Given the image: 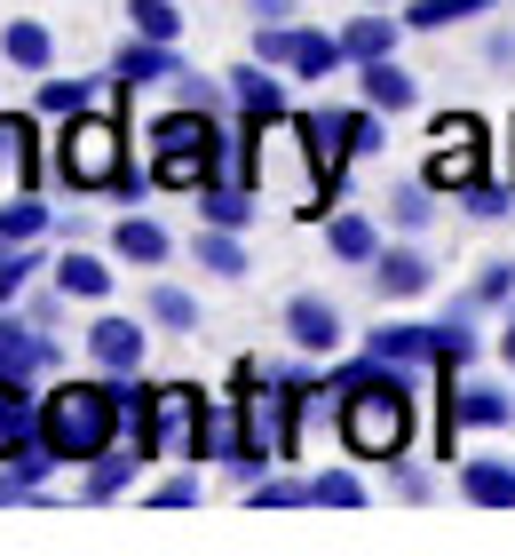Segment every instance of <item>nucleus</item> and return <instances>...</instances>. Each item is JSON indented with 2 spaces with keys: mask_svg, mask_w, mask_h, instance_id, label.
<instances>
[{
  "mask_svg": "<svg viewBox=\"0 0 515 556\" xmlns=\"http://www.w3.org/2000/svg\"><path fill=\"white\" fill-rule=\"evenodd\" d=\"M112 72H119L127 96H151V88H175V80H183L191 56H183V40H143V33H127L119 56H112Z\"/></svg>",
  "mask_w": 515,
  "mask_h": 556,
  "instance_id": "10",
  "label": "nucleus"
},
{
  "mask_svg": "<svg viewBox=\"0 0 515 556\" xmlns=\"http://www.w3.org/2000/svg\"><path fill=\"white\" fill-rule=\"evenodd\" d=\"M294 128L309 136V151H318V167L333 175V184H349V104H294Z\"/></svg>",
  "mask_w": 515,
  "mask_h": 556,
  "instance_id": "14",
  "label": "nucleus"
},
{
  "mask_svg": "<svg viewBox=\"0 0 515 556\" xmlns=\"http://www.w3.org/2000/svg\"><path fill=\"white\" fill-rule=\"evenodd\" d=\"M191 263L215 270V278H246V231H222V223H206L191 239Z\"/></svg>",
  "mask_w": 515,
  "mask_h": 556,
  "instance_id": "32",
  "label": "nucleus"
},
{
  "mask_svg": "<svg viewBox=\"0 0 515 556\" xmlns=\"http://www.w3.org/2000/svg\"><path fill=\"white\" fill-rule=\"evenodd\" d=\"M206 501V485H198V462H183L175 477H159V485H151V509H198Z\"/></svg>",
  "mask_w": 515,
  "mask_h": 556,
  "instance_id": "40",
  "label": "nucleus"
},
{
  "mask_svg": "<svg viewBox=\"0 0 515 556\" xmlns=\"http://www.w3.org/2000/svg\"><path fill=\"white\" fill-rule=\"evenodd\" d=\"M56 215H64V207H48L40 191H9V199H0V239H16V247H40L48 231H56Z\"/></svg>",
  "mask_w": 515,
  "mask_h": 556,
  "instance_id": "28",
  "label": "nucleus"
},
{
  "mask_svg": "<svg viewBox=\"0 0 515 556\" xmlns=\"http://www.w3.org/2000/svg\"><path fill=\"white\" fill-rule=\"evenodd\" d=\"M349 56H342V33H318V24H294V40H286V80L294 88H318L333 80Z\"/></svg>",
  "mask_w": 515,
  "mask_h": 556,
  "instance_id": "21",
  "label": "nucleus"
},
{
  "mask_svg": "<svg viewBox=\"0 0 515 556\" xmlns=\"http://www.w3.org/2000/svg\"><path fill=\"white\" fill-rule=\"evenodd\" d=\"M40 438V397H33V374H0V462H16L24 445Z\"/></svg>",
  "mask_w": 515,
  "mask_h": 556,
  "instance_id": "20",
  "label": "nucleus"
},
{
  "mask_svg": "<svg viewBox=\"0 0 515 556\" xmlns=\"http://www.w3.org/2000/svg\"><path fill=\"white\" fill-rule=\"evenodd\" d=\"M127 33H143V40H183V9H175V0H127Z\"/></svg>",
  "mask_w": 515,
  "mask_h": 556,
  "instance_id": "38",
  "label": "nucleus"
},
{
  "mask_svg": "<svg viewBox=\"0 0 515 556\" xmlns=\"http://www.w3.org/2000/svg\"><path fill=\"white\" fill-rule=\"evenodd\" d=\"M143 318L159 326V334H198V294H191V287H175V278H151Z\"/></svg>",
  "mask_w": 515,
  "mask_h": 556,
  "instance_id": "29",
  "label": "nucleus"
},
{
  "mask_svg": "<svg viewBox=\"0 0 515 556\" xmlns=\"http://www.w3.org/2000/svg\"><path fill=\"white\" fill-rule=\"evenodd\" d=\"M452 414H460V429H507L515 421V390L484 382V374H460L452 382Z\"/></svg>",
  "mask_w": 515,
  "mask_h": 556,
  "instance_id": "23",
  "label": "nucleus"
},
{
  "mask_svg": "<svg viewBox=\"0 0 515 556\" xmlns=\"http://www.w3.org/2000/svg\"><path fill=\"white\" fill-rule=\"evenodd\" d=\"M286 350H301V358H333V350L349 342V318L333 311V294H286Z\"/></svg>",
  "mask_w": 515,
  "mask_h": 556,
  "instance_id": "11",
  "label": "nucleus"
},
{
  "mask_svg": "<svg viewBox=\"0 0 515 556\" xmlns=\"http://www.w3.org/2000/svg\"><path fill=\"white\" fill-rule=\"evenodd\" d=\"M119 104H127V96L56 119V175H64V191H80V199H112V191H119V175L136 167V128L119 119Z\"/></svg>",
  "mask_w": 515,
  "mask_h": 556,
  "instance_id": "4",
  "label": "nucleus"
},
{
  "mask_svg": "<svg viewBox=\"0 0 515 556\" xmlns=\"http://www.w3.org/2000/svg\"><path fill=\"white\" fill-rule=\"evenodd\" d=\"M428 287H436V263H428L412 239H389V247H381V263H373V294H381V302H421Z\"/></svg>",
  "mask_w": 515,
  "mask_h": 556,
  "instance_id": "16",
  "label": "nucleus"
},
{
  "mask_svg": "<svg viewBox=\"0 0 515 556\" xmlns=\"http://www.w3.org/2000/svg\"><path fill=\"white\" fill-rule=\"evenodd\" d=\"M286 40H294V24H254V56L286 72Z\"/></svg>",
  "mask_w": 515,
  "mask_h": 556,
  "instance_id": "43",
  "label": "nucleus"
},
{
  "mask_svg": "<svg viewBox=\"0 0 515 556\" xmlns=\"http://www.w3.org/2000/svg\"><path fill=\"white\" fill-rule=\"evenodd\" d=\"M175 96H183V104H206V112H230V80H206V72H183Z\"/></svg>",
  "mask_w": 515,
  "mask_h": 556,
  "instance_id": "42",
  "label": "nucleus"
},
{
  "mask_svg": "<svg viewBox=\"0 0 515 556\" xmlns=\"http://www.w3.org/2000/svg\"><path fill=\"white\" fill-rule=\"evenodd\" d=\"M365 350L389 366H468L476 358V311L452 302V318H389L365 334Z\"/></svg>",
  "mask_w": 515,
  "mask_h": 556,
  "instance_id": "6",
  "label": "nucleus"
},
{
  "mask_svg": "<svg viewBox=\"0 0 515 556\" xmlns=\"http://www.w3.org/2000/svg\"><path fill=\"white\" fill-rule=\"evenodd\" d=\"M103 247H112L127 270H167V263H175V231H167L151 207H119V223L103 231Z\"/></svg>",
  "mask_w": 515,
  "mask_h": 556,
  "instance_id": "13",
  "label": "nucleus"
},
{
  "mask_svg": "<svg viewBox=\"0 0 515 556\" xmlns=\"http://www.w3.org/2000/svg\"><path fill=\"white\" fill-rule=\"evenodd\" d=\"M112 96H127L119 88V72H103V80H33V112L40 119H72V112H88V104H112Z\"/></svg>",
  "mask_w": 515,
  "mask_h": 556,
  "instance_id": "22",
  "label": "nucleus"
},
{
  "mask_svg": "<svg viewBox=\"0 0 515 556\" xmlns=\"http://www.w3.org/2000/svg\"><path fill=\"white\" fill-rule=\"evenodd\" d=\"M389 493L404 501V509H428V501H436V477H428L421 462H404V453H397V462H389Z\"/></svg>",
  "mask_w": 515,
  "mask_h": 556,
  "instance_id": "41",
  "label": "nucleus"
},
{
  "mask_svg": "<svg viewBox=\"0 0 515 556\" xmlns=\"http://www.w3.org/2000/svg\"><path fill=\"white\" fill-rule=\"evenodd\" d=\"M468 311H515V255H492V263H476V278H468Z\"/></svg>",
  "mask_w": 515,
  "mask_h": 556,
  "instance_id": "33",
  "label": "nucleus"
},
{
  "mask_svg": "<svg viewBox=\"0 0 515 556\" xmlns=\"http://www.w3.org/2000/svg\"><path fill=\"white\" fill-rule=\"evenodd\" d=\"M119 255H112V247H64V255H56V270H48V278H56V287L72 294V302H112V287H119V270H112Z\"/></svg>",
  "mask_w": 515,
  "mask_h": 556,
  "instance_id": "15",
  "label": "nucleus"
},
{
  "mask_svg": "<svg viewBox=\"0 0 515 556\" xmlns=\"http://www.w3.org/2000/svg\"><path fill=\"white\" fill-rule=\"evenodd\" d=\"M349 151L357 160H381V151H389V112H373L365 96L349 104Z\"/></svg>",
  "mask_w": 515,
  "mask_h": 556,
  "instance_id": "39",
  "label": "nucleus"
},
{
  "mask_svg": "<svg viewBox=\"0 0 515 556\" xmlns=\"http://www.w3.org/2000/svg\"><path fill=\"white\" fill-rule=\"evenodd\" d=\"M421 366H389L373 350L333 366V438H342L349 462H381L389 469L397 453H412L421 438Z\"/></svg>",
  "mask_w": 515,
  "mask_h": 556,
  "instance_id": "1",
  "label": "nucleus"
},
{
  "mask_svg": "<svg viewBox=\"0 0 515 556\" xmlns=\"http://www.w3.org/2000/svg\"><path fill=\"white\" fill-rule=\"evenodd\" d=\"M254 215H262V191H254V175L222 167L215 184L198 191V223H222V231H254Z\"/></svg>",
  "mask_w": 515,
  "mask_h": 556,
  "instance_id": "17",
  "label": "nucleus"
},
{
  "mask_svg": "<svg viewBox=\"0 0 515 556\" xmlns=\"http://www.w3.org/2000/svg\"><path fill=\"white\" fill-rule=\"evenodd\" d=\"M357 96H365L373 112H421V80L397 64V56H381V64H357Z\"/></svg>",
  "mask_w": 515,
  "mask_h": 556,
  "instance_id": "26",
  "label": "nucleus"
},
{
  "mask_svg": "<svg viewBox=\"0 0 515 556\" xmlns=\"http://www.w3.org/2000/svg\"><path fill=\"white\" fill-rule=\"evenodd\" d=\"M460 501L468 509H515V462L507 453H476V462H460Z\"/></svg>",
  "mask_w": 515,
  "mask_h": 556,
  "instance_id": "24",
  "label": "nucleus"
},
{
  "mask_svg": "<svg viewBox=\"0 0 515 556\" xmlns=\"http://www.w3.org/2000/svg\"><path fill=\"white\" fill-rule=\"evenodd\" d=\"M80 358L103 366V374H143V358H151V318H127V311H112V302H95V318H88V334H80Z\"/></svg>",
  "mask_w": 515,
  "mask_h": 556,
  "instance_id": "8",
  "label": "nucleus"
},
{
  "mask_svg": "<svg viewBox=\"0 0 515 556\" xmlns=\"http://www.w3.org/2000/svg\"><path fill=\"white\" fill-rule=\"evenodd\" d=\"M452 199H460L476 223H507V215H515V184H500V175H476V184L452 191Z\"/></svg>",
  "mask_w": 515,
  "mask_h": 556,
  "instance_id": "37",
  "label": "nucleus"
},
{
  "mask_svg": "<svg viewBox=\"0 0 515 556\" xmlns=\"http://www.w3.org/2000/svg\"><path fill=\"white\" fill-rule=\"evenodd\" d=\"M206 406L215 397L198 382H143V374H127V438L143 445V462H191Z\"/></svg>",
  "mask_w": 515,
  "mask_h": 556,
  "instance_id": "5",
  "label": "nucleus"
},
{
  "mask_svg": "<svg viewBox=\"0 0 515 556\" xmlns=\"http://www.w3.org/2000/svg\"><path fill=\"white\" fill-rule=\"evenodd\" d=\"M246 501L254 509H309V477H294V469H262L246 485Z\"/></svg>",
  "mask_w": 515,
  "mask_h": 556,
  "instance_id": "36",
  "label": "nucleus"
},
{
  "mask_svg": "<svg viewBox=\"0 0 515 556\" xmlns=\"http://www.w3.org/2000/svg\"><path fill=\"white\" fill-rule=\"evenodd\" d=\"M397 48H404V16H381V9H365V16H349V24H342V56H349V72H357V64L397 56Z\"/></svg>",
  "mask_w": 515,
  "mask_h": 556,
  "instance_id": "25",
  "label": "nucleus"
},
{
  "mask_svg": "<svg viewBox=\"0 0 515 556\" xmlns=\"http://www.w3.org/2000/svg\"><path fill=\"white\" fill-rule=\"evenodd\" d=\"M318 231H325V255H333V263H349V270H373V263H381V247H389V239H381V223H373V215H357V207H333Z\"/></svg>",
  "mask_w": 515,
  "mask_h": 556,
  "instance_id": "18",
  "label": "nucleus"
},
{
  "mask_svg": "<svg viewBox=\"0 0 515 556\" xmlns=\"http://www.w3.org/2000/svg\"><path fill=\"white\" fill-rule=\"evenodd\" d=\"M0 56H9L24 80H40V72L56 64V33H48L40 16H9V24H0Z\"/></svg>",
  "mask_w": 515,
  "mask_h": 556,
  "instance_id": "27",
  "label": "nucleus"
},
{
  "mask_svg": "<svg viewBox=\"0 0 515 556\" xmlns=\"http://www.w3.org/2000/svg\"><path fill=\"white\" fill-rule=\"evenodd\" d=\"M40 112H0V199L40 191L48 184V151H40Z\"/></svg>",
  "mask_w": 515,
  "mask_h": 556,
  "instance_id": "9",
  "label": "nucleus"
},
{
  "mask_svg": "<svg viewBox=\"0 0 515 556\" xmlns=\"http://www.w3.org/2000/svg\"><path fill=\"white\" fill-rule=\"evenodd\" d=\"M143 469H151V462H143V445H136V438H119L112 453H95V462L80 469V501H88V509H103V501H119Z\"/></svg>",
  "mask_w": 515,
  "mask_h": 556,
  "instance_id": "19",
  "label": "nucleus"
},
{
  "mask_svg": "<svg viewBox=\"0 0 515 556\" xmlns=\"http://www.w3.org/2000/svg\"><path fill=\"white\" fill-rule=\"evenodd\" d=\"M222 80H230V112H239V119H286V112H294L286 72L262 64V56H239V64L222 72Z\"/></svg>",
  "mask_w": 515,
  "mask_h": 556,
  "instance_id": "12",
  "label": "nucleus"
},
{
  "mask_svg": "<svg viewBox=\"0 0 515 556\" xmlns=\"http://www.w3.org/2000/svg\"><path fill=\"white\" fill-rule=\"evenodd\" d=\"M428 223H436V184H428V175H404V184L389 191V231L397 239H421Z\"/></svg>",
  "mask_w": 515,
  "mask_h": 556,
  "instance_id": "30",
  "label": "nucleus"
},
{
  "mask_svg": "<svg viewBox=\"0 0 515 556\" xmlns=\"http://www.w3.org/2000/svg\"><path fill=\"white\" fill-rule=\"evenodd\" d=\"M421 175H428L436 191H468L476 175H492V136H484V119L476 112H436L428 119Z\"/></svg>",
  "mask_w": 515,
  "mask_h": 556,
  "instance_id": "7",
  "label": "nucleus"
},
{
  "mask_svg": "<svg viewBox=\"0 0 515 556\" xmlns=\"http://www.w3.org/2000/svg\"><path fill=\"white\" fill-rule=\"evenodd\" d=\"M500 0H404V33H452V24H468V16H492Z\"/></svg>",
  "mask_w": 515,
  "mask_h": 556,
  "instance_id": "31",
  "label": "nucleus"
},
{
  "mask_svg": "<svg viewBox=\"0 0 515 556\" xmlns=\"http://www.w3.org/2000/svg\"><path fill=\"white\" fill-rule=\"evenodd\" d=\"M40 270H56L40 255V247H16V239H0V311H9V302H24V287H33Z\"/></svg>",
  "mask_w": 515,
  "mask_h": 556,
  "instance_id": "35",
  "label": "nucleus"
},
{
  "mask_svg": "<svg viewBox=\"0 0 515 556\" xmlns=\"http://www.w3.org/2000/svg\"><path fill=\"white\" fill-rule=\"evenodd\" d=\"M64 302H72V294L56 287V278H48V294H33V311H24V318H33V326H56V318H64Z\"/></svg>",
  "mask_w": 515,
  "mask_h": 556,
  "instance_id": "45",
  "label": "nucleus"
},
{
  "mask_svg": "<svg viewBox=\"0 0 515 556\" xmlns=\"http://www.w3.org/2000/svg\"><path fill=\"white\" fill-rule=\"evenodd\" d=\"M136 160L151 167V184L159 191H206L222 167H239V119H222V112H206V104H159L136 128ZM246 175V167H239Z\"/></svg>",
  "mask_w": 515,
  "mask_h": 556,
  "instance_id": "2",
  "label": "nucleus"
},
{
  "mask_svg": "<svg viewBox=\"0 0 515 556\" xmlns=\"http://www.w3.org/2000/svg\"><path fill=\"white\" fill-rule=\"evenodd\" d=\"M254 24H301V0H246Z\"/></svg>",
  "mask_w": 515,
  "mask_h": 556,
  "instance_id": "44",
  "label": "nucleus"
},
{
  "mask_svg": "<svg viewBox=\"0 0 515 556\" xmlns=\"http://www.w3.org/2000/svg\"><path fill=\"white\" fill-rule=\"evenodd\" d=\"M500 358H507V374H515V311H507V326H500Z\"/></svg>",
  "mask_w": 515,
  "mask_h": 556,
  "instance_id": "46",
  "label": "nucleus"
},
{
  "mask_svg": "<svg viewBox=\"0 0 515 556\" xmlns=\"http://www.w3.org/2000/svg\"><path fill=\"white\" fill-rule=\"evenodd\" d=\"M40 438L64 453V469H88L95 453H112L127 438V374H64L40 390Z\"/></svg>",
  "mask_w": 515,
  "mask_h": 556,
  "instance_id": "3",
  "label": "nucleus"
},
{
  "mask_svg": "<svg viewBox=\"0 0 515 556\" xmlns=\"http://www.w3.org/2000/svg\"><path fill=\"white\" fill-rule=\"evenodd\" d=\"M309 509H365V477L342 469V462L309 469Z\"/></svg>",
  "mask_w": 515,
  "mask_h": 556,
  "instance_id": "34",
  "label": "nucleus"
}]
</instances>
